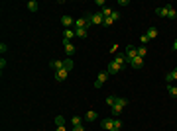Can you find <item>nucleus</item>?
<instances>
[{
    "instance_id": "1",
    "label": "nucleus",
    "mask_w": 177,
    "mask_h": 131,
    "mask_svg": "<svg viewBox=\"0 0 177 131\" xmlns=\"http://www.w3.org/2000/svg\"><path fill=\"white\" fill-rule=\"evenodd\" d=\"M87 16H88V20H91V24H94V26H102V24H105V16H102L100 12L87 14Z\"/></svg>"
},
{
    "instance_id": "2",
    "label": "nucleus",
    "mask_w": 177,
    "mask_h": 131,
    "mask_svg": "<svg viewBox=\"0 0 177 131\" xmlns=\"http://www.w3.org/2000/svg\"><path fill=\"white\" fill-rule=\"evenodd\" d=\"M108 76H110L108 72H106V70H102L100 75H99V78L94 80V88H102V86H105V82L108 80Z\"/></svg>"
},
{
    "instance_id": "3",
    "label": "nucleus",
    "mask_w": 177,
    "mask_h": 131,
    "mask_svg": "<svg viewBox=\"0 0 177 131\" xmlns=\"http://www.w3.org/2000/svg\"><path fill=\"white\" fill-rule=\"evenodd\" d=\"M120 70H122V67H120V65H116L114 61L108 63V67H106V72H108V75H118Z\"/></svg>"
},
{
    "instance_id": "4",
    "label": "nucleus",
    "mask_w": 177,
    "mask_h": 131,
    "mask_svg": "<svg viewBox=\"0 0 177 131\" xmlns=\"http://www.w3.org/2000/svg\"><path fill=\"white\" fill-rule=\"evenodd\" d=\"M134 57H138V49H136L134 45H128V47H126V59H128V63L134 59Z\"/></svg>"
},
{
    "instance_id": "5",
    "label": "nucleus",
    "mask_w": 177,
    "mask_h": 131,
    "mask_svg": "<svg viewBox=\"0 0 177 131\" xmlns=\"http://www.w3.org/2000/svg\"><path fill=\"white\" fill-rule=\"evenodd\" d=\"M61 24H63L65 30H71V26H75V20H73L71 16H63L61 18Z\"/></svg>"
},
{
    "instance_id": "6",
    "label": "nucleus",
    "mask_w": 177,
    "mask_h": 131,
    "mask_svg": "<svg viewBox=\"0 0 177 131\" xmlns=\"http://www.w3.org/2000/svg\"><path fill=\"white\" fill-rule=\"evenodd\" d=\"M100 127H102V129H106V131H110V129L114 127V119H112V118L102 119V121H100Z\"/></svg>"
},
{
    "instance_id": "7",
    "label": "nucleus",
    "mask_w": 177,
    "mask_h": 131,
    "mask_svg": "<svg viewBox=\"0 0 177 131\" xmlns=\"http://www.w3.org/2000/svg\"><path fill=\"white\" fill-rule=\"evenodd\" d=\"M67 75H69V70H67V69L55 70V80H57V82H61V80H65V78H67Z\"/></svg>"
},
{
    "instance_id": "8",
    "label": "nucleus",
    "mask_w": 177,
    "mask_h": 131,
    "mask_svg": "<svg viewBox=\"0 0 177 131\" xmlns=\"http://www.w3.org/2000/svg\"><path fill=\"white\" fill-rule=\"evenodd\" d=\"M114 63L120 65V67L124 69V67H126V63H128V59H126V55H114Z\"/></svg>"
},
{
    "instance_id": "9",
    "label": "nucleus",
    "mask_w": 177,
    "mask_h": 131,
    "mask_svg": "<svg viewBox=\"0 0 177 131\" xmlns=\"http://www.w3.org/2000/svg\"><path fill=\"white\" fill-rule=\"evenodd\" d=\"M63 49H65V53H67V55L75 53V45H73L71 41H63Z\"/></svg>"
},
{
    "instance_id": "10",
    "label": "nucleus",
    "mask_w": 177,
    "mask_h": 131,
    "mask_svg": "<svg viewBox=\"0 0 177 131\" xmlns=\"http://www.w3.org/2000/svg\"><path fill=\"white\" fill-rule=\"evenodd\" d=\"M142 65H144V59H142V57H134V59L130 61V67H134V69H140Z\"/></svg>"
},
{
    "instance_id": "11",
    "label": "nucleus",
    "mask_w": 177,
    "mask_h": 131,
    "mask_svg": "<svg viewBox=\"0 0 177 131\" xmlns=\"http://www.w3.org/2000/svg\"><path fill=\"white\" fill-rule=\"evenodd\" d=\"M97 118H99V114L94 112V110H88V112L85 114V119H87V121H97Z\"/></svg>"
},
{
    "instance_id": "12",
    "label": "nucleus",
    "mask_w": 177,
    "mask_h": 131,
    "mask_svg": "<svg viewBox=\"0 0 177 131\" xmlns=\"http://www.w3.org/2000/svg\"><path fill=\"white\" fill-rule=\"evenodd\" d=\"M73 37H75V30H73V27H71V30H65V32H63V41H71Z\"/></svg>"
},
{
    "instance_id": "13",
    "label": "nucleus",
    "mask_w": 177,
    "mask_h": 131,
    "mask_svg": "<svg viewBox=\"0 0 177 131\" xmlns=\"http://www.w3.org/2000/svg\"><path fill=\"white\" fill-rule=\"evenodd\" d=\"M165 8H167V18H169V20H175V18H177V12H175V8H173L171 4H167Z\"/></svg>"
},
{
    "instance_id": "14",
    "label": "nucleus",
    "mask_w": 177,
    "mask_h": 131,
    "mask_svg": "<svg viewBox=\"0 0 177 131\" xmlns=\"http://www.w3.org/2000/svg\"><path fill=\"white\" fill-rule=\"evenodd\" d=\"M146 35L150 37V41H152V39H156V37H158V27H153V26H152L150 30L146 32Z\"/></svg>"
},
{
    "instance_id": "15",
    "label": "nucleus",
    "mask_w": 177,
    "mask_h": 131,
    "mask_svg": "<svg viewBox=\"0 0 177 131\" xmlns=\"http://www.w3.org/2000/svg\"><path fill=\"white\" fill-rule=\"evenodd\" d=\"M49 67H51V69H55V70H61V69H63V61L55 59V61H51V63H49Z\"/></svg>"
},
{
    "instance_id": "16",
    "label": "nucleus",
    "mask_w": 177,
    "mask_h": 131,
    "mask_svg": "<svg viewBox=\"0 0 177 131\" xmlns=\"http://www.w3.org/2000/svg\"><path fill=\"white\" fill-rule=\"evenodd\" d=\"M165 80H167V82H173V80H177V69H173L171 72H167V75H165Z\"/></svg>"
},
{
    "instance_id": "17",
    "label": "nucleus",
    "mask_w": 177,
    "mask_h": 131,
    "mask_svg": "<svg viewBox=\"0 0 177 131\" xmlns=\"http://www.w3.org/2000/svg\"><path fill=\"white\" fill-rule=\"evenodd\" d=\"M110 110H112V115H114V118H118V115L122 114V110H124V108H122V106H118V104H114L112 108H110Z\"/></svg>"
},
{
    "instance_id": "18",
    "label": "nucleus",
    "mask_w": 177,
    "mask_h": 131,
    "mask_svg": "<svg viewBox=\"0 0 177 131\" xmlns=\"http://www.w3.org/2000/svg\"><path fill=\"white\" fill-rule=\"evenodd\" d=\"M26 6H28V10H30V12H38V8H40V6H38V2H35V0H30V2H28Z\"/></svg>"
},
{
    "instance_id": "19",
    "label": "nucleus",
    "mask_w": 177,
    "mask_h": 131,
    "mask_svg": "<svg viewBox=\"0 0 177 131\" xmlns=\"http://www.w3.org/2000/svg\"><path fill=\"white\" fill-rule=\"evenodd\" d=\"M73 30H75V27H73ZM75 37L85 39V37H87V30H83V27H81V30H75Z\"/></svg>"
},
{
    "instance_id": "20",
    "label": "nucleus",
    "mask_w": 177,
    "mask_h": 131,
    "mask_svg": "<svg viewBox=\"0 0 177 131\" xmlns=\"http://www.w3.org/2000/svg\"><path fill=\"white\" fill-rule=\"evenodd\" d=\"M156 14H158L159 18H165V16H167V8H165V6H161V8L156 10Z\"/></svg>"
},
{
    "instance_id": "21",
    "label": "nucleus",
    "mask_w": 177,
    "mask_h": 131,
    "mask_svg": "<svg viewBox=\"0 0 177 131\" xmlns=\"http://www.w3.org/2000/svg\"><path fill=\"white\" fill-rule=\"evenodd\" d=\"M167 92L171 94V96H177V86H173V84H167Z\"/></svg>"
},
{
    "instance_id": "22",
    "label": "nucleus",
    "mask_w": 177,
    "mask_h": 131,
    "mask_svg": "<svg viewBox=\"0 0 177 131\" xmlns=\"http://www.w3.org/2000/svg\"><path fill=\"white\" fill-rule=\"evenodd\" d=\"M146 53H148V49H146V45H142V47H138V57H146Z\"/></svg>"
},
{
    "instance_id": "23",
    "label": "nucleus",
    "mask_w": 177,
    "mask_h": 131,
    "mask_svg": "<svg viewBox=\"0 0 177 131\" xmlns=\"http://www.w3.org/2000/svg\"><path fill=\"white\" fill-rule=\"evenodd\" d=\"M63 69L71 70V69H73V61H71V59H65V61H63Z\"/></svg>"
},
{
    "instance_id": "24",
    "label": "nucleus",
    "mask_w": 177,
    "mask_h": 131,
    "mask_svg": "<svg viewBox=\"0 0 177 131\" xmlns=\"http://www.w3.org/2000/svg\"><path fill=\"white\" fill-rule=\"evenodd\" d=\"M71 123H73V127H75V125H81V115H73V118H71Z\"/></svg>"
},
{
    "instance_id": "25",
    "label": "nucleus",
    "mask_w": 177,
    "mask_h": 131,
    "mask_svg": "<svg viewBox=\"0 0 177 131\" xmlns=\"http://www.w3.org/2000/svg\"><path fill=\"white\" fill-rule=\"evenodd\" d=\"M116 104H118V106H122V108H126L128 100H126V98H116Z\"/></svg>"
},
{
    "instance_id": "26",
    "label": "nucleus",
    "mask_w": 177,
    "mask_h": 131,
    "mask_svg": "<svg viewBox=\"0 0 177 131\" xmlns=\"http://www.w3.org/2000/svg\"><path fill=\"white\" fill-rule=\"evenodd\" d=\"M55 125H65V118H63V115H57V118H55Z\"/></svg>"
},
{
    "instance_id": "27",
    "label": "nucleus",
    "mask_w": 177,
    "mask_h": 131,
    "mask_svg": "<svg viewBox=\"0 0 177 131\" xmlns=\"http://www.w3.org/2000/svg\"><path fill=\"white\" fill-rule=\"evenodd\" d=\"M106 104H108L110 108H112V106L116 104V96H108V98H106Z\"/></svg>"
},
{
    "instance_id": "28",
    "label": "nucleus",
    "mask_w": 177,
    "mask_h": 131,
    "mask_svg": "<svg viewBox=\"0 0 177 131\" xmlns=\"http://www.w3.org/2000/svg\"><path fill=\"white\" fill-rule=\"evenodd\" d=\"M114 129H122V119L120 118H114Z\"/></svg>"
},
{
    "instance_id": "29",
    "label": "nucleus",
    "mask_w": 177,
    "mask_h": 131,
    "mask_svg": "<svg viewBox=\"0 0 177 131\" xmlns=\"http://www.w3.org/2000/svg\"><path fill=\"white\" fill-rule=\"evenodd\" d=\"M112 24H114V20H112V18H105V24H102V26H106V27H110Z\"/></svg>"
},
{
    "instance_id": "30",
    "label": "nucleus",
    "mask_w": 177,
    "mask_h": 131,
    "mask_svg": "<svg viewBox=\"0 0 177 131\" xmlns=\"http://www.w3.org/2000/svg\"><path fill=\"white\" fill-rule=\"evenodd\" d=\"M140 41H142V43H144V45H146V43H148V41H150V37H148V35L144 33V35H142V37H140Z\"/></svg>"
},
{
    "instance_id": "31",
    "label": "nucleus",
    "mask_w": 177,
    "mask_h": 131,
    "mask_svg": "<svg viewBox=\"0 0 177 131\" xmlns=\"http://www.w3.org/2000/svg\"><path fill=\"white\" fill-rule=\"evenodd\" d=\"M6 49H8V47H6V43H0V53H6Z\"/></svg>"
},
{
    "instance_id": "32",
    "label": "nucleus",
    "mask_w": 177,
    "mask_h": 131,
    "mask_svg": "<svg viewBox=\"0 0 177 131\" xmlns=\"http://www.w3.org/2000/svg\"><path fill=\"white\" fill-rule=\"evenodd\" d=\"M110 18H112V20H114V22H116V20H118V18H120V14H118V12H112V16H110Z\"/></svg>"
},
{
    "instance_id": "33",
    "label": "nucleus",
    "mask_w": 177,
    "mask_h": 131,
    "mask_svg": "<svg viewBox=\"0 0 177 131\" xmlns=\"http://www.w3.org/2000/svg\"><path fill=\"white\" fill-rule=\"evenodd\" d=\"M73 131H85V129H83V125H75V127H73Z\"/></svg>"
},
{
    "instance_id": "34",
    "label": "nucleus",
    "mask_w": 177,
    "mask_h": 131,
    "mask_svg": "<svg viewBox=\"0 0 177 131\" xmlns=\"http://www.w3.org/2000/svg\"><path fill=\"white\" fill-rule=\"evenodd\" d=\"M55 131H67V129H65V125H57V129Z\"/></svg>"
},
{
    "instance_id": "35",
    "label": "nucleus",
    "mask_w": 177,
    "mask_h": 131,
    "mask_svg": "<svg viewBox=\"0 0 177 131\" xmlns=\"http://www.w3.org/2000/svg\"><path fill=\"white\" fill-rule=\"evenodd\" d=\"M173 49H175V51H177V39H175V41H173Z\"/></svg>"
},
{
    "instance_id": "36",
    "label": "nucleus",
    "mask_w": 177,
    "mask_h": 131,
    "mask_svg": "<svg viewBox=\"0 0 177 131\" xmlns=\"http://www.w3.org/2000/svg\"><path fill=\"white\" fill-rule=\"evenodd\" d=\"M110 131H120V129H114V127H112V129H110Z\"/></svg>"
}]
</instances>
